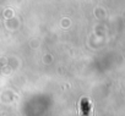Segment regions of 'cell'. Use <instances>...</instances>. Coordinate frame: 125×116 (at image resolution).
I'll list each match as a JSON object with an SVG mask.
<instances>
[{
  "instance_id": "obj_1",
  "label": "cell",
  "mask_w": 125,
  "mask_h": 116,
  "mask_svg": "<svg viewBox=\"0 0 125 116\" xmlns=\"http://www.w3.org/2000/svg\"><path fill=\"white\" fill-rule=\"evenodd\" d=\"M81 108H82V114H88L90 111V103L86 98H82V102H81Z\"/></svg>"
}]
</instances>
